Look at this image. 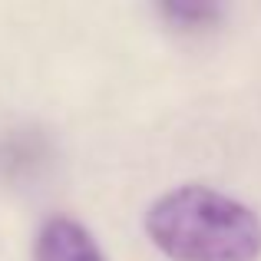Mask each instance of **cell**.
Returning <instances> with one entry per match:
<instances>
[{
    "label": "cell",
    "mask_w": 261,
    "mask_h": 261,
    "mask_svg": "<svg viewBox=\"0 0 261 261\" xmlns=\"http://www.w3.org/2000/svg\"><path fill=\"white\" fill-rule=\"evenodd\" d=\"M146 235L169 261H258L261 218L205 185H182L146 212Z\"/></svg>",
    "instance_id": "obj_1"
},
{
    "label": "cell",
    "mask_w": 261,
    "mask_h": 261,
    "mask_svg": "<svg viewBox=\"0 0 261 261\" xmlns=\"http://www.w3.org/2000/svg\"><path fill=\"white\" fill-rule=\"evenodd\" d=\"M33 261H106L93 235L76 218L57 215L40 228L33 245Z\"/></svg>",
    "instance_id": "obj_2"
},
{
    "label": "cell",
    "mask_w": 261,
    "mask_h": 261,
    "mask_svg": "<svg viewBox=\"0 0 261 261\" xmlns=\"http://www.w3.org/2000/svg\"><path fill=\"white\" fill-rule=\"evenodd\" d=\"M159 13L175 30H212L225 17V0H155Z\"/></svg>",
    "instance_id": "obj_3"
}]
</instances>
